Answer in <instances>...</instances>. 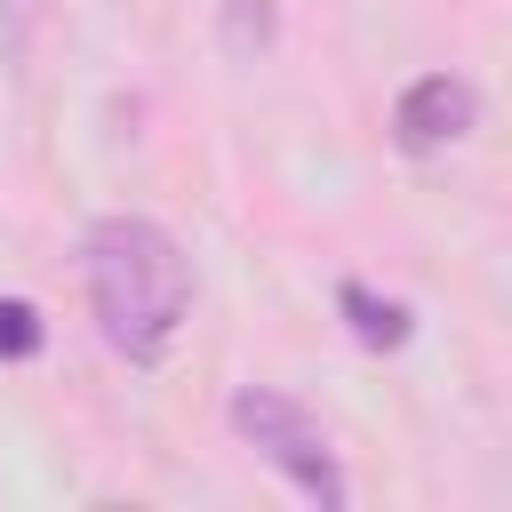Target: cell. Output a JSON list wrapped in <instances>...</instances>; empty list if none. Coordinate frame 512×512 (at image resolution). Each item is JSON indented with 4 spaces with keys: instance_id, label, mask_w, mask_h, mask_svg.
<instances>
[{
    "instance_id": "6da1fadb",
    "label": "cell",
    "mask_w": 512,
    "mask_h": 512,
    "mask_svg": "<svg viewBox=\"0 0 512 512\" xmlns=\"http://www.w3.org/2000/svg\"><path fill=\"white\" fill-rule=\"evenodd\" d=\"M80 264H88V304H96L112 352L160 360L192 312V256L176 248V232L152 216H104V224H88Z\"/></svg>"
},
{
    "instance_id": "7a4b0ae2",
    "label": "cell",
    "mask_w": 512,
    "mask_h": 512,
    "mask_svg": "<svg viewBox=\"0 0 512 512\" xmlns=\"http://www.w3.org/2000/svg\"><path fill=\"white\" fill-rule=\"evenodd\" d=\"M232 432L304 496V504H320V512H344V464H336V448H328V432H320V416L312 408H296L288 392H272V384H240L232 392Z\"/></svg>"
},
{
    "instance_id": "3957f363",
    "label": "cell",
    "mask_w": 512,
    "mask_h": 512,
    "mask_svg": "<svg viewBox=\"0 0 512 512\" xmlns=\"http://www.w3.org/2000/svg\"><path fill=\"white\" fill-rule=\"evenodd\" d=\"M472 120H480V96H472V80H456V72H424V80H408L400 104H392L400 152H448V144L472 136Z\"/></svg>"
},
{
    "instance_id": "277c9868",
    "label": "cell",
    "mask_w": 512,
    "mask_h": 512,
    "mask_svg": "<svg viewBox=\"0 0 512 512\" xmlns=\"http://www.w3.org/2000/svg\"><path fill=\"white\" fill-rule=\"evenodd\" d=\"M336 312H344L352 344H368V352H400V344L416 336V312H408L400 296H376L368 280H344V288H336Z\"/></svg>"
},
{
    "instance_id": "5b68a950",
    "label": "cell",
    "mask_w": 512,
    "mask_h": 512,
    "mask_svg": "<svg viewBox=\"0 0 512 512\" xmlns=\"http://www.w3.org/2000/svg\"><path fill=\"white\" fill-rule=\"evenodd\" d=\"M216 40L232 64H264L280 40V8L272 0H216Z\"/></svg>"
},
{
    "instance_id": "8992f818",
    "label": "cell",
    "mask_w": 512,
    "mask_h": 512,
    "mask_svg": "<svg viewBox=\"0 0 512 512\" xmlns=\"http://www.w3.org/2000/svg\"><path fill=\"white\" fill-rule=\"evenodd\" d=\"M40 344H48V320L24 296H0V360H32Z\"/></svg>"
},
{
    "instance_id": "52a82bcc",
    "label": "cell",
    "mask_w": 512,
    "mask_h": 512,
    "mask_svg": "<svg viewBox=\"0 0 512 512\" xmlns=\"http://www.w3.org/2000/svg\"><path fill=\"white\" fill-rule=\"evenodd\" d=\"M40 16H48V0H0V56H8V64H24V56H32Z\"/></svg>"
}]
</instances>
